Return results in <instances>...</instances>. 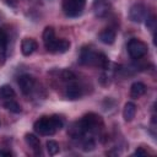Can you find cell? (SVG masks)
I'll return each instance as SVG.
<instances>
[{
  "label": "cell",
  "instance_id": "obj_1",
  "mask_svg": "<svg viewBox=\"0 0 157 157\" xmlns=\"http://www.w3.org/2000/svg\"><path fill=\"white\" fill-rule=\"evenodd\" d=\"M104 126L103 119L96 113H87L80 120L72 123L67 130V134L74 140H80L86 135L98 132Z\"/></svg>",
  "mask_w": 157,
  "mask_h": 157
},
{
  "label": "cell",
  "instance_id": "obj_2",
  "mask_svg": "<svg viewBox=\"0 0 157 157\" xmlns=\"http://www.w3.org/2000/svg\"><path fill=\"white\" fill-rule=\"evenodd\" d=\"M64 126V119L56 114L50 117H40L33 124V129L42 136H52Z\"/></svg>",
  "mask_w": 157,
  "mask_h": 157
},
{
  "label": "cell",
  "instance_id": "obj_3",
  "mask_svg": "<svg viewBox=\"0 0 157 157\" xmlns=\"http://www.w3.org/2000/svg\"><path fill=\"white\" fill-rule=\"evenodd\" d=\"M78 61L82 65L96 66V67H101L104 70H107L109 67V59L107 58V55L103 53L94 52L93 49H91L88 47H85L81 49Z\"/></svg>",
  "mask_w": 157,
  "mask_h": 157
},
{
  "label": "cell",
  "instance_id": "obj_4",
  "mask_svg": "<svg viewBox=\"0 0 157 157\" xmlns=\"http://www.w3.org/2000/svg\"><path fill=\"white\" fill-rule=\"evenodd\" d=\"M126 50L131 59L137 60V59L144 58L147 54L148 48H147V44L145 42H142L141 39L131 38L126 44Z\"/></svg>",
  "mask_w": 157,
  "mask_h": 157
},
{
  "label": "cell",
  "instance_id": "obj_5",
  "mask_svg": "<svg viewBox=\"0 0 157 157\" xmlns=\"http://www.w3.org/2000/svg\"><path fill=\"white\" fill-rule=\"evenodd\" d=\"M86 0H63V11L67 17H77L83 12Z\"/></svg>",
  "mask_w": 157,
  "mask_h": 157
},
{
  "label": "cell",
  "instance_id": "obj_6",
  "mask_svg": "<svg viewBox=\"0 0 157 157\" xmlns=\"http://www.w3.org/2000/svg\"><path fill=\"white\" fill-rule=\"evenodd\" d=\"M148 10L144 4H134L130 10H129V18L130 21L135 22V23H141L145 22V20L148 17Z\"/></svg>",
  "mask_w": 157,
  "mask_h": 157
},
{
  "label": "cell",
  "instance_id": "obj_7",
  "mask_svg": "<svg viewBox=\"0 0 157 157\" xmlns=\"http://www.w3.org/2000/svg\"><path fill=\"white\" fill-rule=\"evenodd\" d=\"M17 85L21 90V92L26 96L31 94L34 90V85H36V80L33 76L28 75V74H23L21 76H18L17 78Z\"/></svg>",
  "mask_w": 157,
  "mask_h": 157
},
{
  "label": "cell",
  "instance_id": "obj_8",
  "mask_svg": "<svg viewBox=\"0 0 157 157\" xmlns=\"http://www.w3.org/2000/svg\"><path fill=\"white\" fill-rule=\"evenodd\" d=\"M42 38H43V44H44L45 49L50 53L52 49H53V47H54V44H55V42H56V39H58L56 36H55V31H54V28H53L52 26L45 27L44 31H43Z\"/></svg>",
  "mask_w": 157,
  "mask_h": 157
},
{
  "label": "cell",
  "instance_id": "obj_9",
  "mask_svg": "<svg viewBox=\"0 0 157 157\" xmlns=\"http://www.w3.org/2000/svg\"><path fill=\"white\" fill-rule=\"evenodd\" d=\"M81 96H82V87L75 81L67 82V86L65 88V97L70 101H76L81 98Z\"/></svg>",
  "mask_w": 157,
  "mask_h": 157
},
{
  "label": "cell",
  "instance_id": "obj_10",
  "mask_svg": "<svg viewBox=\"0 0 157 157\" xmlns=\"http://www.w3.org/2000/svg\"><path fill=\"white\" fill-rule=\"evenodd\" d=\"M38 48V43L33 39V38H25L21 42V53L25 56H29L32 55Z\"/></svg>",
  "mask_w": 157,
  "mask_h": 157
},
{
  "label": "cell",
  "instance_id": "obj_11",
  "mask_svg": "<svg viewBox=\"0 0 157 157\" xmlns=\"http://www.w3.org/2000/svg\"><path fill=\"white\" fill-rule=\"evenodd\" d=\"M25 141H26V144L31 147V150L33 151V153H34L36 156L42 155L40 141H39V139H38L34 134H26V135H25Z\"/></svg>",
  "mask_w": 157,
  "mask_h": 157
},
{
  "label": "cell",
  "instance_id": "obj_12",
  "mask_svg": "<svg viewBox=\"0 0 157 157\" xmlns=\"http://www.w3.org/2000/svg\"><path fill=\"white\" fill-rule=\"evenodd\" d=\"M117 37V32L113 28H105L99 33V40L104 44H113Z\"/></svg>",
  "mask_w": 157,
  "mask_h": 157
},
{
  "label": "cell",
  "instance_id": "obj_13",
  "mask_svg": "<svg viewBox=\"0 0 157 157\" xmlns=\"http://www.w3.org/2000/svg\"><path fill=\"white\" fill-rule=\"evenodd\" d=\"M70 49V42L67 39H56L53 49L50 53L53 54H63V53H66L67 50Z\"/></svg>",
  "mask_w": 157,
  "mask_h": 157
},
{
  "label": "cell",
  "instance_id": "obj_14",
  "mask_svg": "<svg viewBox=\"0 0 157 157\" xmlns=\"http://www.w3.org/2000/svg\"><path fill=\"white\" fill-rule=\"evenodd\" d=\"M146 93V85L140 82V81H136L131 85L130 87V96L132 98H139L141 96H144Z\"/></svg>",
  "mask_w": 157,
  "mask_h": 157
},
{
  "label": "cell",
  "instance_id": "obj_15",
  "mask_svg": "<svg viewBox=\"0 0 157 157\" xmlns=\"http://www.w3.org/2000/svg\"><path fill=\"white\" fill-rule=\"evenodd\" d=\"M135 114H136V105H135V103H132V102L125 103L124 109H123V118H124V120L125 121H131L135 118Z\"/></svg>",
  "mask_w": 157,
  "mask_h": 157
},
{
  "label": "cell",
  "instance_id": "obj_16",
  "mask_svg": "<svg viewBox=\"0 0 157 157\" xmlns=\"http://www.w3.org/2000/svg\"><path fill=\"white\" fill-rule=\"evenodd\" d=\"M2 107H4L6 110H9V112H11V113H15V114L21 113V110H22L21 105H20L13 98H9V99L2 101Z\"/></svg>",
  "mask_w": 157,
  "mask_h": 157
},
{
  "label": "cell",
  "instance_id": "obj_17",
  "mask_svg": "<svg viewBox=\"0 0 157 157\" xmlns=\"http://www.w3.org/2000/svg\"><path fill=\"white\" fill-rule=\"evenodd\" d=\"M109 12V5L104 1H97L94 4V13L98 17H103Z\"/></svg>",
  "mask_w": 157,
  "mask_h": 157
},
{
  "label": "cell",
  "instance_id": "obj_18",
  "mask_svg": "<svg viewBox=\"0 0 157 157\" xmlns=\"http://www.w3.org/2000/svg\"><path fill=\"white\" fill-rule=\"evenodd\" d=\"M15 91L10 85H2L0 86V101H5L9 98H13L15 97Z\"/></svg>",
  "mask_w": 157,
  "mask_h": 157
},
{
  "label": "cell",
  "instance_id": "obj_19",
  "mask_svg": "<svg viewBox=\"0 0 157 157\" xmlns=\"http://www.w3.org/2000/svg\"><path fill=\"white\" fill-rule=\"evenodd\" d=\"M47 151H48V153L50 155V156H55L56 153H59V144L56 142V141H54V140H48L47 141Z\"/></svg>",
  "mask_w": 157,
  "mask_h": 157
},
{
  "label": "cell",
  "instance_id": "obj_20",
  "mask_svg": "<svg viewBox=\"0 0 157 157\" xmlns=\"http://www.w3.org/2000/svg\"><path fill=\"white\" fill-rule=\"evenodd\" d=\"M60 78H61L63 81H65V82H71V81H75L76 75H75L71 70L65 69V70H61V71H60Z\"/></svg>",
  "mask_w": 157,
  "mask_h": 157
},
{
  "label": "cell",
  "instance_id": "obj_21",
  "mask_svg": "<svg viewBox=\"0 0 157 157\" xmlns=\"http://www.w3.org/2000/svg\"><path fill=\"white\" fill-rule=\"evenodd\" d=\"M7 42H9V37H7L6 31L0 28V48H6Z\"/></svg>",
  "mask_w": 157,
  "mask_h": 157
},
{
  "label": "cell",
  "instance_id": "obj_22",
  "mask_svg": "<svg viewBox=\"0 0 157 157\" xmlns=\"http://www.w3.org/2000/svg\"><path fill=\"white\" fill-rule=\"evenodd\" d=\"M145 25L146 27L150 29V31H155L156 29V17L155 16H148L146 20H145Z\"/></svg>",
  "mask_w": 157,
  "mask_h": 157
},
{
  "label": "cell",
  "instance_id": "obj_23",
  "mask_svg": "<svg viewBox=\"0 0 157 157\" xmlns=\"http://www.w3.org/2000/svg\"><path fill=\"white\" fill-rule=\"evenodd\" d=\"M6 61V48H0V65H4Z\"/></svg>",
  "mask_w": 157,
  "mask_h": 157
},
{
  "label": "cell",
  "instance_id": "obj_24",
  "mask_svg": "<svg viewBox=\"0 0 157 157\" xmlns=\"http://www.w3.org/2000/svg\"><path fill=\"white\" fill-rule=\"evenodd\" d=\"M147 153H148V152H147L146 150H144L142 147H137V148H136V151L134 152V155H135V156H141V155H142V156H146Z\"/></svg>",
  "mask_w": 157,
  "mask_h": 157
},
{
  "label": "cell",
  "instance_id": "obj_25",
  "mask_svg": "<svg viewBox=\"0 0 157 157\" xmlns=\"http://www.w3.org/2000/svg\"><path fill=\"white\" fill-rule=\"evenodd\" d=\"M12 153L11 152H9V151H1L0 150V156H11Z\"/></svg>",
  "mask_w": 157,
  "mask_h": 157
}]
</instances>
